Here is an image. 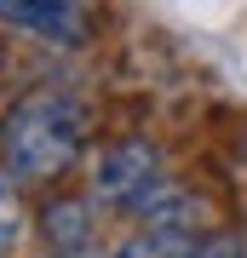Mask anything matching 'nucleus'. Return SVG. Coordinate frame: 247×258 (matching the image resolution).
<instances>
[{"mask_svg": "<svg viewBox=\"0 0 247 258\" xmlns=\"http://www.w3.org/2000/svg\"><path fill=\"white\" fill-rule=\"evenodd\" d=\"M92 195L110 201V207H121V212H138L144 224H167L184 207L178 184L167 178L161 149L150 138H121V144L104 149L98 166H92Z\"/></svg>", "mask_w": 247, "mask_h": 258, "instance_id": "obj_2", "label": "nucleus"}, {"mask_svg": "<svg viewBox=\"0 0 247 258\" xmlns=\"http://www.w3.org/2000/svg\"><path fill=\"white\" fill-rule=\"evenodd\" d=\"M190 258H247V241L236 230H207V235H195Z\"/></svg>", "mask_w": 247, "mask_h": 258, "instance_id": "obj_7", "label": "nucleus"}, {"mask_svg": "<svg viewBox=\"0 0 247 258\" xmlns=\"http://www.w3.org/2000/svg\"><path fill=\"white\" fill-rule=\"evenodd\" d=\"M86 103L64 86H40L18 98L0 120V166L12 184H52L64 178L86 149Z\"/></svg>", "mask_w": 247, "mask_h": 258, "instance_id": "obj_1", "label": "nucleus"}, {"mask_svg": "<svg viewBox=\"0 0 247 258\" xmlns=\"http://www.w3.org/2000/svg\"><path fill=\"white\" fill-rule=\"evenodd\" d=\"M69 258H92V247H86V252H69Z\"/></svg>", "mask_w": 247, "mask_h": 258, "instance_id": "obj_8", "label": "nucleus"}, {"mask_svg": "<svg viewBox=\"0 0 247 258\" xmlns=\"http://www.w3.org/2000/svg\"><path fill=\"white\" fill-rule=\"evenodd\" d=\"M23 241V201H18V184L6 178V166H0V258H12Z\"/></svg>", "mask_w": 247, "mask_h": 258, "instance_id": "obj_6", "label": "nucleus"}, {"mask_svg": "<svg viewBox=\"0 0 247 258\" xmlns=\"http://www.w3.org/2000/svg\"><path fill=\"white\" fill-rule=\"evenodd\" d=\"M40 230H46V247H52L58 258L86 252L92 247V207L86 201H52L40 212Z\"/></svg>", "mask_w": 247, "mask_h": 258, "instance_id": "obj_4", "label": "nucleus"}, {"mask_svg": "<svg viewBox=\"0 0 247 258\" xmlns=\"http://www.w3.org/2000/svg\"><path fill=\"white\" fill-rule=\"evenodd\" d=\"M195 230H167V224H150L144 235H132L115 258H190Z\"/></svg>", "mask_w": 247, "mask_h": 258, "instance_id": "obj_5", "label": "nucleus"}, {"mask_svg": "<svg viewBox=\"0 0 247 258\" xmlns=\"http://www.w3.org/2000/svg\"><path fill=\"white\" fill-rule=\"evenodd\" d=\"M0 23L23 29L52 46H81L86 40V6L81 0H0Z\"/></svg>", "mask_w": 247, "mask_h": 258, "instance_id": "obj_3", "label": "nucleus"}]
</instances>
